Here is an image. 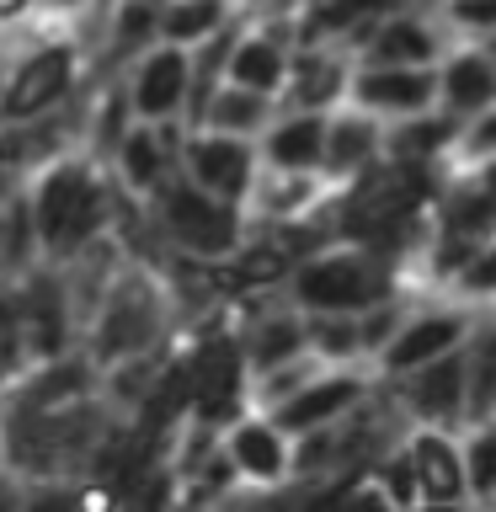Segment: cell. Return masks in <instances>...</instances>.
Segmentation results:
<instances>
[{
    "mask_svg": "<svg viewBox=\"0 0 496 512\" xmlns=\"http://www.w3.org/2000/svg\"><path fill=\"white\" fill-rule=\"evenodd\" d=\"M416 470H422V486H427L432 502L459 496V464H454V454H448L438 438H422V443H416Z\"/></svg>",
    "mask_w": 496,
    "mask_h": 512,
    "instance_id": "19",
    "label": "cell"
},
{
    "mask_svg": "<svg viewBox=\"0 0 496 512\" xmlns=\"http://www.w3.org/2000/svg\"><path fill=\"white\" fill-rule=\"evenodd\" d=\"M118 155H123V176H128V182H134V187H155L160 171H166V155H171V134L160 123L128 128Z\"/></svg>",
    "mask_w": 496,
    "mask_h": 512,
    "instance_id": "12",
    "label": "cell"
},
{
    "mask_svg": "<svg viewBox=\"0 0 496 512\" xmlns=\"http://www.w3.org/2000/svg\"><path fill=\"white\" fill-rule=\"evenodd\" d=\"M32 0H0V22H11V16H22Z\"/></svg>",
    "mask_w": 496,
    "mask_h": 512,
    "instance_id": "36",
    "label": "cell"
},
{
    "mask_svg": "<svg viewBox=\"0 0 496 512\" xmlns=\"http://www.w3.org/2000/svg\"><path fill=\"white\" fill-rule=\"evenodd\" d=\"M331 91H336V70H331V64H304V70H299V96H304V102H326Z\"/></svg>",
    "mask_w": 496,
    "mask_h": 512,
    "instance_id": "28",
    "label": "cell"
},
{
    "mask_svg": "<svg viewBox=\"0 0 496 512\" xmlns=\"http://www.w3.org/2000/svg\"><path fill=\"white\" fill-rule=\"evenodd\" d=\"M374 54H379L384 64H411V59H427V54H432V38H427L422 27H411V22H395V27L379 32Z\"/></svg>",
    "mask_w": 496,
    "mask_h": 512,
    "instance_id": "23",
    "label": "cell"
},
{
    "mask_svg": "<svg viewBox=\"0 0 496 512\" xmlns=\"http://www.w3.org/2000/svg\"><path fill=\"white\" fill-rule=\"evenodd\" d=\"M267 155L278 160L283 171H304V166H315V160L326 155V123H315V118H294V123H283L278 134L267 139Z\"/></svg>",
    "mask_w": 496,
    "mask_h": 512,
    "instance_id": "13",
    "label": "cell"
},
{
    "mask_svg": "<svg viewBox=\"0 0 496 512\" xmlns=\"http://www.w3.org/2000/svg\"><path fill=\"white\" fill-rule=\"evenodd\" d=\"M70 86H75V48L48 43V48H38V54H27L16 64L11 86L0 91V118L6 123L43 118L48 107H59L64 96H70Z\"/></svg>",
    "mask_w": 496,
    "mask_h": 512,
    "instance_id": "2",
    "label": "cell"
},
{
    "mask_svg": "<svg viewBox=\"0 0 496 512\" xmlns=\"http://www.w3.org/2000/svg\"><path fill=\"white\" fill-rule=\"evenodd\" d=\"M187 171L192 182H198L203 192H214V198L235 203L240 192L251 187V150L240 144V134H203L187 144Z\"/></svg>",
    "mask_w": 496,
    "mask_h": 512,
    "instance_id": "6",
    "label": "cell"
},
{
    "mask_svg": "<svg viewBox=\"0 0 496 512\" xmlns=\"http://www.w3.org/2000/svg\"><path fill=\"white\" fill-rule=\"evenodd\" d=\"M368 150H374V134H368V123H336L326 128V166L331 171H352V166H363Z\"/></svg>",
    "mask_w": 496,
    "mask_h": 512,
    "instance_id": "20",
    "label": "cell"
},
{
    "mask_svg": "<svg viewBox=\"0 0 496 512\" xmlns=\"http://www.w3.org/2000/svg\"><path fill=\"white\" fill-rule=\"evenodd\" d=\"M470 288H496V256H486V262L470 267Z\"/></svg>",
    "mask_w": 496,
    "mask_h": 512,
    "instance_id": "33",
    "label": "cell"
},
{
    "mask_svg": "<svg viewBox=\"0 0 496 512\" xmlns=\"http://www.w3.org/2000/svg\"><path fill=\"white\" fill-rule=\"evenodd\" d=\"M230 80H235V86H251V91H272V86L283 80V54H278V43H267V38L240 43L235 54H230Z\"/></svg>",
    "mask_w": 496,
    "mask_h": 512,
    "instance_id": "16",
    "label": "cell"
},
{
    "mask_svg": "<svg viewBox=\"0 0 496 512\" xmlns=\"http://www.w3.org/2000/svg\"><path fill=\"white\" fill-rule=\"evenodd\" d=\"M230 464L235 470H246L256 480H278L283 475V438H278V422L262 427V422H246L235 427L230 438Z\"/></svg>",
    "mask_w": 496,
    "mask_h": 512,
    "instance_id": "11",
    "label": "cell"
},
{
    "mask_svg": "<svg viewBox=\"0 0 496 512\" xmlns=\"http://www.w3.org/2000/svg\"><path fill=\"white\" fill-rule=\"evenodd\" d=\"M155 331V299L150 294H118L107 304V320H102V358H118L128 347H144Z\"/></svg>",
    "mask_w": 496,
    "mask_h": 512,
    "instance_id": "9",
    "label": "cell"
},
{
    "mask_svg": "<svg viewBox=\"0 0 496 512\" xmlns=\"http://www.w3.org/2000/svg\"><path fill=\"white\" fill-rule=\"evenodd\" d=\"M491 91H496V70L486 59H459L454 70H448V96H454V107H480Z\"/></svg>",
    "mask_w": 496,
    "mask_h": 512,
    "instance_id": "21",
    "label": "cell"
},
{
    "mask_svg": "<svg viewBox=\"0 0 496 512\" xmlns=\"http://www.w3.org/2000/svg\"><path fill=\"white\" fill-rule=\"evenodd\" d=\"M384 331H390V315H374V320L358 331V342H374V336H384Z\"/></svg>",
    "mask_w": 496,
    "mask_h": 512,
    "instance_id": "35",
    "label": "cell"
},
{
    "mask_svg": "<svg viewBox=\"0 0 496 512\" xmlns=\"http://www.w3.org/2000/svg\"><path fill=\"white\" fill-rule=\"evenodd\" d=\"M411 486H416L411 464H395V470H390V496H395V502H411Z\"/></svg>",
    "mask_w": 496,
    "mask_h": 512,
    "instance_id": "32",
    "label": "cell"
},
{
    "mask_svg": "<svg viewBox=\"0 0 496 512\" xmlns=\"http://www.w3.org/2000/svg\"><path fill=\"white\" fill-rule=\"evenodd\" d=\"M219 16V0H171V6H160V43H198L219 27Z\"/></svg>",
    "mask_w": 496,
    "mask_h": 512,
    "instance_id": "15",
    "label": "cell"
},
{
    "mask_svg": "<svg viewBox=\"0 0 496 512\" xmlns=\"http://www.w3.org/2000/svg\"><path fill=\"white\" fill-rule=\"evenodd\" d=\"M187 379H192V406L203 422H224L235 416L240 400V347L230 336H208V342L187 358Z\"/></svg>",
    "mask_w": 496,
    "mask_h": 512,
    "instance_id": "4",
    "label": "cell"
},
{
    "mask_svg": "<svg viewBox=\"0 0 496 512\" xmlns=\"http://www.w3.org/2000/svg\"><path fill=\"white\" fill-rule=\"evenodd\" d=\"M48 6H80V0H48Z\"/></svg>",
    "mask_w": 496,
    "mask_h": 512,
    "instance_id": "37",
    "label": "cell"
},
{
    "mask_svg": "<svg viewBox=\"0 0 496 512\" xmlns=\"http://www.w3.org/2000/svg\"><path fill=\"white\" fill-rule=\"evenodd\" d=\"M358 96L368 107H422L432 96V80L416 70H374L358 80Z\"/></svg>",
    "mask_w": 496,
    "mask_h": 512,
    "instance_id": "14",
    "label": "cell"
},
{
    "mask_svg": "<svg viewBox=\"0 0 496 512\" xmlns=\"http://www.w3.org/2000/svg\"><path fill=\"white\" fill-rule=\"evenodd\" d=\"M448 342H459V320H422V326H411V331L390 347V363H395V368L427 363V358H438Z\"/></svg>",
    "mask_w": 496,
    "mask_h": 512,
    "instance_id": "17",
    "label": "cell"
},
{
    "mask_svg": "<svg viewBox=\"0 0 496 512\" xmlns=\"http://www.w3.org/2000/svg\"><path fill=\"white\" fill-rule=\"evenodd\" d=\"M299 326L294 320H267L262 331H256V347H251V358L262 363V368H272V363H283V358H294L299 352Z\"/></svg>",
    "mask_w": 496,
    "mask_h": 512,
    "instance_id": "24",
    "label": "cell"
},
{
    "mask_svg": "<svg viewBox=\"0 0 496 512\" xmlns=\"http://www.w3.org/2000/svg\"><path fill=\"white\" fill-rule=\"evenodd\" d=\"M315 342L326 352H352V347H358V331L342 326V320H315Z\"/></svg>",
    "mask_w": 496,
    "mask_h": 512,
    "instance_id": "30",
    "label": "cell"
},
{
    "mask_svg": "<svg viewBox=\"0 0 496 512\" xmlns=\"http://www.w3.org/2000/svg\"><path fill=\"white\" fill-rule=\"evenodd\" d=\"M454 16L459 22H475V27H491L496 22V0H454Z\"/></svg>",
    "mask_w": 496,
    "mask_h": 512,
    "instance_id": "31",
    "label": "cell"
},
{
    "mask_svg": "<svg viewBox=\"0 0 496 512\" xmlns=\"http://www.w3.org/2000/svg\"><path fill=\"white\" fill-rule=\"evenodd\" d=\"M198 118L208 128H219V134H246V128H256L267 118V91H251V86H219L208 91V102L198 107Z\"/></svg>",
    "mask_w": 496,
    "mask_h": 512,
    "instance_id": "10",
    "label": "cell"
},
{
    "mask_svg": "<svg viewBox=\"0 0 496 512\" xmlns=\"http://www.w3.org/2000/svg\"><path fill=\"white\" fill-rule=\"evenodd\" d=\"M102 224V192H96L91 171L64 160L38 182V198H32V235L48 240V246L80 251L86 235H96Z\"/></svg>",
    "mask_w": 496,
    "mask_h": 512,
    "instance_id": "1",
    "label": "cell"
},
{
    "mask_svg": "<svg viewBox=\"0 0 496 512\" xmlns=\"http://www.w3.org/2000/svg\"><path fill=\"white\" fill-rule=\"evenodd\" d=\"M379 288L384 283L352 256H326V262L299 272V299L310 310H352V304H368Z\"/></svg>",
    "mask_w": 496,
    "mask_h": 512,
    "instance_id": "7",
    "label": "cell"
},
{
    "mask_svg": "<svg viewBox=\"0 0 496 512\" xmlns=\"http://www.w3.org/2000/svg\"><path fill=\"white\" fill-rule=\"evenodd\" d=\"M384 6V0H315V16H310V38L315 32H331V27H347V22H358L363 11H374Z\"/></svg>",
    "mask_w": 496,
    "mask_h": 512,
    "instance_id": "26",
    "label": "cell"
},
{
    "mask_svg": "<svg viewBox=\"0 0 496 512\" xmlns=\"http://www.w3.org/2000/svg\"><path fill=\"white\" fill-rule=\"evenodd\" d=\"M470 480H475L480 496L496 491V438H491V432H486V438H475V448H470Z\"/></svg>",
    "mask_w": 496,
    "mask_h": 512,
    "instance_id": "27",
    "label": "cell"
},
{
    "mask_svg": "<svg viewBox=\"0 0 496 512\" xmlns=\"http://www.w3.org/2000/svg\"><path fill=\"white\" fill-rule=\"evenodd\" d=\"M443 139H448V128H443V123H416L411 134H400V139H395V150H400V155H427L432 144H443Z\"/></svg>",
    "mask_w": 496,
    "mask_h": 512,
    "instance_id": "29",
    "label": "cell"
},
{
    "mask_svg": "<svg viewBox=\"0 0 496 512\" xmlns=\"http://www.w3.org/2000/svg\"><path fill=\"white\" fill-rule=\"evenodd\" d=\"M150 38H160V0H128L118 16V32H112L118 54H128V48H139Z\"/></svg>",
    "mask_w": 496,
    "mask_h": 512,
    "instance_id": "22",
    "label": "cell"
},
{
    "mask_svg": "<svg viewBox=\"0 0 496 512\" xmlns=\"http://www.w3.org/2000/svg\"><path fill=\"white\" fill-rule=\"evenodd\" d=\"M160 208H166V230L182 240L187 251H198V256H230L235 246V208L214 198V192H203L198 182H187V187H166L160 192Z\"/></svg>",
    "mask_w": 496,
    "mask_h": 512,
    "instance_id": "3",
    "label": "cell"
},
{
    "mask_svg": "<svg viewBox=\"0 0 496 512\" xmlns=\"http://www.w3.org/2000/svg\"><path fill=\"white\" fill-rule=\"evenodd\" d=\"M470 144H475L480 155H486V150H496V112H491V118H486V123L475 128V139H470Z\"/></svg>",
    "mask_w": 496,
    "mask_h": 512,
    "instance_id": "34",
    "label": "cell"
},
{
    "mask_svg": "<svg viewBox=\"0 0 496 512\" xmlns=\"http://www.w3.org/2000/svg\"><path fill=\"white\" fill-rule=\"evenodd\" d=\"M496 400V331L475 347V368H470V411L486 416Z\"/></svg>",
    "mask_w": 496,
    "mask_h": 512,
    "instance_id": "25",
    "label": "cell"
},
{
    "mask_svg": "<svg viewBox=\"0 0 496 512\" xmlns=\"http://www.w3.org/2000/svg\"><path fill=\"white\" fill-rule=\"evenodd\" d=\"M187 86H192V70H187L182 43H166V48H155V54H144V64L134 70L128 107H134L144 123H160L187 102Z\"/></svg>",
    "mask_w": 496,
    "mask_h": 512,
    "instance_id": "5",
    "label": "cell"
},
{
    "mask_svg": "<svg viewBox=\"0 0 496 512\" xmlns=\"http://www.w3.org/2000/svg\"><path fill=\"white\" fill-rule=\"evenodd\" d=\"M352 400H358V379L310 384L304 395H294L288 406H278V427H283V432H315L320 422H331L336 411H347Z\"/></svg>",
    "mask_w": 496,
    "mask_h": 512,
    "instance_id": "8",
    "label": "cell"
},
{
    "mask_svg": "<svg viewBox=\"0 0 496 512\" xmlns=\"http://www.w3.org/2000/svg\"><path fill=\"white\" fill-rule=\"evenodd\" d=\"M459 384H464V374H459V363H454V358H443L438 368H427V374L411 384L416 411H427V416H448V411L459 406Z\"/></svg>",
    "mask_w": 496,
    "mask_h": 512,
    "instance_id": "18",
    "label": "cell"
}]
</instances>
